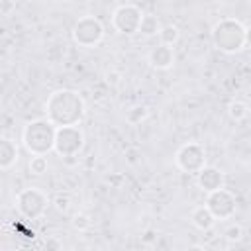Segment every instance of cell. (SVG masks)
<instances>
[{"mask_svg":"<svg viewBox=\"0 0 251 251\" xmlns=\"http://www.w3.org/2000/svg\"><path fill=\"white\" fill-rule=\"evenodd\" d=\"M71 226H73L75 229H78V231H86V229L90 227V216L84 214V212H78V214L73 216Z\"/></svg>","mask_w":251,"mask_h":251,"instance_id":"obj_19","label":"cell"},{"mask_svg":"<svg viewBox=\"0 0 251 251\" xmlns=\"http://www.w3.org/2000/svg\"><path fill=\"white\" fill-rule=\"evenodd\" d=\"M16 10V0H0V14L2 16H12Z\"/></svg>","mask_w":251,"mask_h":251,"instance_id":"obj_22","label":"cell"},{"mask_svg":"<svg viewBox=\"0 0 251 251\" xmlns=\"http://www.w3.org/2000/svg\"><path fill=\"white\" fill-rule=\"evenodd\" d=\"M49 196L39 186H27L16 194V210L24 220H39L49 208Z\"/></svg>","mask_w":251,"mask_h":251,"instance_id":"obj_4","label":"cell"},{"mask_svg":"<svg viewBox=\"0 0 251 251\" xmlns=\"http://www.w3.org/2000/svg\"><path fill=\"white\" fill-rule=\"evenodd\" d=\"M104 78H106V82H108V84H112V86H114V84H118V82H120L122 75H120L118 71H114V69H112V71H106Z\"/></svg>","mask_w":251,"mask_h":251,"instance_id":"obj_24","label":"cell"},{"mask_svg":"<svg viewBox=\"0 0 251 251\" xmlns=\"http://www.w3.org/2000/svg\"><path fill=\"white\" fill-rule=\"evenodd\" d=\"M49 202H51L59 212H67V210H69V206H71L69 196H67V194H63V192H57L53 198H49Z\"/></svg>","mask_w":251,"mask_h":251,"instance_id":"obj_21","label":"cell"},{"mask_svg":"<svg viewBox=\"0 0 251 251\" xmlns=\"http://www.w3.org/2000/svg\"><path fill=\"white\" fill-rule=\"evenodd\" d=\"M49 2H55V0H49Z\"/></svg>","mask_w":251,"mask_h":251,"instance_id":"obj_29","label":"cell"},{"mask_svg":"<svg viewBox=\"0 0 251 251\" xmlns=\"http://www.w3.org/2000/svg\"><path fill=\"white\" fill-rule=\"evenodd\" d=\"M157 35H159V43H165V45H173L175 47V43L180 39V29L175 24H165V25H161V29H159Z\"/></svg>","mask_w":251,"mask_h":251,"instance_id":"obj_16","label":"cell"},{"mask_svg":"<svg viewBox=\"0 0 251 251\" xmlns=\"http://www.w3.org/2000/svg\"><path fill=\"white\" fill-rule=\"evenodd\" d=\"M20 159V147L14 139L0 135V171L12 169Z\"/></svg>","mask_w":251,"mask_h":251,"instance_id":"obj_12","label":"cell"},{"mask_svg":"<svg viewBox=\"0 0 251 251\" xmlns=\"http://www.w3.org/2000/svg\"><path fill=\"white\" fill-rule=\"evenodd\" d=\"M196 186L206 194V192H212L220 186H226V175L222 169L218 167H212V165H204L196 175Z\"/></svg>","mask_w":251,"mask_h":251,"instance_id":"obj_10","label":"cell"},{"mask_svg":"<svg viewBox=\"0 0 251 251\" xmlns=\"http://www.w3.org/2000/svg\"><path fill=\"white\" fill-rule=\"evenodd\" d=\"M227 116H229L233 122H243V120L249 116V106H247L243 100L233 98V100L227 104Z\"/></svg>","mask_w":251,"mask_h":251,"instance_id":"obj_17","label":"cell"},{"mask_svg":"<svg viewBox=\"0 0 251 251\" xmlns=\"http://www.w3.org/2000/svg\"><path fill=\"white\" fill-rule=\"evenodd\" d=\"M84 147V131L80 126H61L55 131L53 151L61 159L76 157Z\"/></svg>","mask_w":251,"mask_h":251,"instance_id":"obj_6","label":"cell"},{"mask_svg":"<svg viewBox=\"0 0 251 251\" xmlns=\"http://www.w3.org/2000/svg\"><path fill=\"white\" fill-rule=\"evenodd\" d=\"M106 180L118 188V186H120V182L124 180V175H120V173H118V175H110V176H106Z\"/></svg>","mask_w":251,"mask_h":251,"instance_id":"obj_25","label":"cell"},{"mask_svg":"<svg viewBox=\"0 0 251 251\" xmlns=\"http://www.w3.org/2000/svg\"><path fill=\"white\" fill-rule=\"evenodd\" d=\"M216 222L218 220L212 216V212L206 208V204H200V206L192 208V212H190V224L200 231H210L216 226Z\"/></svg>","mask_w":251,"mask_h":251,"instance_id":"obj_13","label":"cell"},{"mask_svg":"<svg viewBox=\"0 0 251 251\" xmlns=\"http://www.w3.org/2000/svg\"><path fill=\"white\" fill-rule=\"evenodd\" d=\"M159 29H161L159 18H157L155 14H145V12H143L141 22H139V27H137V33H141V35H145V37H153V35L159 33Z\"/></svg>","mask_w":251,"mask_h":251,"instance_id":"obj_14","label":"cell"},{"mask_svg":"<svg viewBox=\"0 0 251 251\" xmlns=\"http://www.w3.org/2000/svg\"><path fill=\"white\" fill-rule=\"evenodd\" d=\"M212 45L226 55L241 53L249 43V27L237 18H222L210 29Z\"/></svg>","mask_w":251,"mask_h":251,"instance_id":"obj_2","label":"cell"},{"mask_svg":"<svg viewBox=\"0 0 251 251\" xmlns=\"http://www.w3.org/2000/svg\"><path fill=\"white\" fill-rule=\"evenodd\" d=\"M141 16H143V10L137 4L126 2V4H120V6L114 8L110 22H112V27L118 33H122V35H133V33H137Z\"/></svg>","mask_w":251,"mask_h":251,"instance_id":"obj_9","label":"cell"},{"mask_svg":"<svg viewBox=\"0 0 251 251\" xmlns=\"http://www.w3.org/2000/svg\"><path fill=\"white\" fill-rule=\"evenodd\" d=\"M104 35H106V29H104L102 20L96 18V16H92V14L80 16L73 24V29H71L73 41L78 47H84V49H92V47L100 45L102 39H104Z\"/></svg>","mask_w":251,"mask_h":251,"instance_id":"obj_5","label":"cell"},{"mask_svg":"<svg viewBox=\"0 0 251 251\" xmlns=\"http://www.w3.org/2000/svg\"><path fill=\"white\" fill-rule=\"evenodd\" d=\"M157 239H159V233L155 229H147L141 235V243H145V245H153V243H157Z\"/></svg>","mask_w":251,"mask_h":251,"instance_id":"obj_23","label":"cell"},{"mask_svg":"<svg viewBox=\"0 0 251 251\" xmlns=\"http://www.w3.org/2000/svg\"><path fill=\"white\" fill-rule=\"evenodd\" d=\"M147 63L157 71H169L175 65V47L165 45V43H157L155 47L149 49Z\"/></svg>","mask_w":251,"mask_h":251,"instance_id":"obj_11","label":"cell"},{"mask_svg":"<svg viewBox=\"0 0 251 251\" xmlns=\"http://www.w3.org/2000/svg\"><path fill=\"white\" fill-rule=\"evenodd\" d=\"M149 116V108L145 104H133L131 108L126 110V122L129 126H139L141 122H145Z\"/></svg>","mask_w":251,"mask_h":251,"instance_id":"obj_15","label":"cell"},{"mask_svg":"<svg viewBox=\"0 0 251 251\" xmlns=\"http://www.w3.org/2000/svg\"><path fill=\"white\" fill-rule=\"evenodd\" d=\"M175 165L186 175H196L206 165V147L198 141L182 143L175 153Z\"/></svg>","mask_w":251,"mask_h":251,"instance_id":"obj_7","label":"cell"},{"mask_svg":"<svg viewBox=\"0 0 251 251\" xmlns=\"http://www.w3.org/2000/svg\"><path fill=\"white\" fill-rule=\"evenodd\" d=\"M188 249H204V245H188Z\"/></svg>","mask_w":251,"mask_h":251,"instance_id":"obj_28","label":"cell"},{"mask_svg":"<svg viewBox=\"0 0 251 251\" xmlns=\"http://www.w3.org/2000/svg\"><path fill=\"white\" fill-rule=\"evenodd\" d=\"M204 204L212 212V216L216 220H220V222H226V220L233 218L235 210H237V198L226 186H220V188H216L212 192H206Z\"/></svg>","mask_w":251,"mask_h":251,"instance_id":"obj_8","label":"cell"},{"mask_svg":"<svg viewBox=\"0 0 251 251\" xmlns=\"http://www.w3.org/2000/svg\"><path fill=\"white\" fill-rule=\"evenodd\" d=\"M47 155H31L29 157V163H27V169L33 176H41L43 173H47Z\"/></svg>","mask_w":251,"mask_h":251,"instance_id":"obj_18","label":"cell"},{"mask_svg":"<svg viewBox=\"0 0 251 251\" xmlns=\"http://www.w3.org/2000/svg\"><path fill=\"white\" fill-rule=\"evenodd\" d=\"M224 237H226L227 241H231V243H237V241L243 239V227H241L239 224H231L229 227H226Z\"/></svg>","mask_w":251,"mask_h":251,"instance_id":"obj_20","label":"cell"},{"mask_svg":"<svg viewBox=\"0 0 251 251\" xmlns=\"http://www.w3.org/2000/svg\"><path fill=\"white\" fill-rule=\"evenodd\" d=\"M126 155H129V157H127V161L133 165V163H137V157H135V155H139V151H137V149H127V151H126Z\"/></svg>","mask_w":251,"mask_h":251,"instance_id":"obj_26","label":"cell"},{"mask_svg":"<svg viewBox=\"0 0 251 251\" xmlns=\"http://www.w3.org/2000/svg\"><path fill=\"white\" fill-rule=\"evenodd\" d=\"M86 114L84 98L71 88L53 90L45 100V118L61 127V126H78Z\"/></svg>","mask_w":251,"mask_h":251,"instance_id":"obj_1","label":"cell"},{"mask_svg":"<svg viewBox=\"0 0 251 251\" xmlns=\"http://www.w3.org/2000/svg\"><path fill=\"white\" fill-rule=\"evenodd\" d=\"M57 126L47 118H35L22 129V145L29 155H49L53 151Z\"/></svg>","mask_w":251,"mask_h":251,"instance_id":"obj_3","label":"cell"},{"mask_svg":"<svg viewBox=\"0 0 251 251\" xmlns=\"http://www.w3.org/2000/svg\"><path fill=\"white\" fill-rule=\"evenodd\" d=\"M45 247H53V249H61L63 245H61L59 241H55V239H45Z\"/></svg>","mask_w":251,"mask_h":251,"instance_id":"obj_27","label":"cell"}]
</instances>
